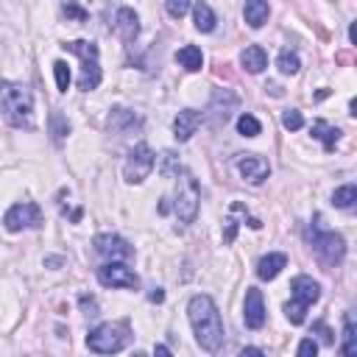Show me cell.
I'll list each match as a JSON object with an SVG mask.
<instances>
[{
	"label": "cell",
	"instance_id": "6da1fadb",
	"mask_svg": "<svg viewBox=\"0 0 357 357\" xmlns=\"http://www.w3.org/2000/svg\"><path fill=\"white\" fill-rule=\"evenodd\" d=\"M187 315H190V324H192V332H195V340L204 351L215 354L220 346H223V321H220V312L215 307V301L209 296H192L190 304H187Z\"/></svg>",
	"mask_w": 357,
	"mask_h": 357
},
{
	"label": "cell",
	"instance_id": "7a4b0ae2",
	"mask_svg": "<svg viewBox=\"0 0 357 357\" xmlns=\"http://www.w3.org/2000/svg\"><path fill=\"white\" fill-rule=\"evenodd\" d=\"M0 114L14 128H31V120H33L31 89L17 81H3L0 84Z\"/></svg>",
	"mask_w": 357,
	"mask_h": 357
},
{
	"label": "cell",
	"instance_id": "3957f363",
	"mask_svg": "<svg viewBox=\"0 0 357 357\" xmlns=\"http://www.w3.org/2000/svg\"><path fill=\"white\" fill-rule=\"evenodd\" d=\"M67 53H75L81 59V78H78V86L84 92H92L98 89L100 84V64H98V45L95 42H86V39H75V42H67L61 45Z\"/></svg>",
	"mask_w": 357,
	"mask_h": 357
},
{
	"label": "cell",
	"instance_id": "277c9868",
	"mask_svg": "<svg viewBox=\"0 0 357 357\" xmlns=\"http://www.w3.org/2000/svg\"><path fill=\"white\" fill-rule=\"evenodd\" d=\"M176 201H173V209H176V218L181 223H192L195 215H198V204H201V190H198V181L192 173L187 170H178L176 173Z\"/></svg>",
	"mask_w": 357,
	"mask_h": 357
},
{
	"label": "cell",
	"instance_id": "5b68a950",
	"mask_svg": "<svg viewBox=\"0 0 357 357\" xmlns=\"http://www.w3.org/2000/svg\"><path fill=\"white\" fill-rule=\"evenodd\" d=\"M128 343V324L117 321V324H100L86 335V346L95 354H114L120 349H126Z\"/></svg>",
	"mask_w": 357,
	"mask_h": 357
},
{
	"label": "cell",
	"instance_id": "8992f818",
	"mask_svg": "<svg viewBox=\"0 0 357 357\" xmlns=\"http://www.w3.org/2000/svg\"><path fill=\"white\" fill-rule=\"evenodd\" d=\"M307 240H310V245H312V251L318 254V259L324 262V265H337L340 259H343V254H346V243H343V237L337 234V231H332V229H321V226H310L307 229Z\"/></svg>",
	"mask_w": 357,
	"mask_h": 357
},
{
	"label": "cell",
	"instance_id": "52a82bcc",
	"mask_svg": "<svg viewBox=\"0 0 357 357\" xmlns=\"http://www.w3.org/2000/svg\"><path fill=\"white\" fill-rule=\"evenodd\" d=\"M153 165H156L153 151H151L145 142H139V145H134V148L128 151V159H126V165H123V178H126L128 184H139V181L148 178V173L153 170Z\"/></svg>",
	"mask_w": 357,
	"mask_h": 357
},
{
	"label": "cell",
	"instance_id": "ba28073f",
	"mask_svg": "<svg viewBox=\"0 0 357 357\" xmlns=\"http://www.w3.org/2000/svg\"><path fill=\"white\" fill-rule=\"evenodd\" d=\"M42 220V209L33 204V201H20L14 204L6 215H3V226L8 231H22V229H31Z\"/></svg>",
	"mask_w": 357,
	"mask_h": 357
},
{
	"label": "cell",
	"instance_id": "9c48e42d",
	"mask_svg": "<svg viewBox=\"0 0 357 357\" xmlns=\"http://www.w3.org/2000/svg\"><path fill=\"white\" fill-rule=\"evenodd\" d=\"M98 282L106 284V287H137L139 284L137 273L128 265L117 262V259H112V262H106V265L98 268Z\"/></svg>",
	"mask_w": 357,
	"mask_h": 357
},
{
	"label": "cell",
	"instance_id": "30bf717a",
	"mask_svg": "<svg viewBox=\"0 0 357 357\" xmlns=\"http://www.w3.org/2000/svg\"><path fill=\"white\" fill-rule=\"evenodd\" d=\"M237 170L248 184H262L271 173V165H268V159H262L257 153H245L237 159Z\"/></svg>",
	"mask_w": 357,
	"mask_h": 357
},
{
	"label": "cell",
	"instance_id": "8fae6325",
	"mask_svg": "<svg viewBox=\"0 0 357 357\" xmlns=\"http://www.w3.org/2000/svg\"><path fill=\"white\" fill-rule=\"evenodd\" d=\"M92 245H95V251L100 257H109V259H128L134 254V248L123 237H117V234H98L92 240Z\"/></svg>",
	"mask_w": 357,
	"mask_h": 357
},
{
	"label": "cell",
	"instance_id": "7c38bea8",
	"mask_svg": "<svg viewBox=\"0 0 357 357\" xmlns=\"http://www.w3.org/2000/svg\"><path fill=\"white\" fill-rule=\"evenodd\" d=\"M243 321L248 329H259L265 324V301H262V293L257 287H248L245 290V301H243Z\"/></svg>",
	"mask_w": 357,
	"mask_h": 357
},
{
	"label": "cell",
	"instance_id": "4fadbf2b",
	"mask_svg": "<svg viewBox=\"0 0 357 357\" xmlns=\"http://www.w3.org/2000/svg\"><path fill=\"white\" fill-rule=\"evenodd\" d=\"M234 103H237V98H234L231 92H226V89H215V95H212V100H209V117H212V126H223V123L229 120Z\"/></svg>",
	"mask_w": 357,
	"mask_h": 357
},
{
	"label": "cell",
	"instance_id": "5bb4252c",
	"mask_svg": "<svg viewBox=\"0 0 357 357\" xmlns=\"http://www.w3.org/2000/svg\"><path fill=\"white\" fill-rule=\"evenodd\" d=\"M198 126H201V114L195 109H181L173 120V134H176L178 142H187L198 131Z\"/></svg>",
	"mask_w": 357,
	"mask_h": 357
},
{
	"label": "cell",
	"instance_id": "9a60e30c",
	"mask_svg": "<svg viewBox=\"0 0 357 357\" xmlns=\"http://www.w3.org/2000/svg\"><path fill=\"white\" fill-rule=\"evenodd\" d=\"M290 290H293V298L301 301L304 307H310V304H315L321 298V284L315 279H310V276H296L290 282Z\"/></svg>",
	"mask_w": 357,
	"mask_h": 357
},
{
	"label": "cell",
	"instance_id": "2e32d148",
	"mask_svg": "<svg viewBox=\"0 0 357 357\" xmlns=\"http://www.w3.org/2000/svg\"><path fill=\"white\" fill-rule=\"evenodd\" d=\"M114 31L120 33L123 42H134V39H137V33H139V17L134 14V8H120V11H117Z\"/></svg>",
	"mask_w": 357,
	"mask_h": 357
},
{
	"label": "cell",
	"instance_id": "e0dca14e",
	"mask_svg": "<svg viewBox=\"0 0 357 357\" xmlns=\"http://www.w3.org/2000/svg\"><path fill=\"white\" fill-rule=\"evenodd\" d=\"M284 265H287V257L279 254V251H273V254H268V257H262V259L257 262V276H259L262 282H271V279H276V276L282 273Z\"/></svg>",
	"mask_w": 357,
	"mask_h": 357
},
{
	"label": "cell",
	"instance_id": "ac0fdd59",
	"mask_svg": "<svg viewBox=\"0 0 357 357\" xmlns=\"http://www.w3.org/2000/svg\"><path fill=\"white\" fill-rule=\"evenodd\" d=\"M268 14H271L268 0H245V6H243V17L251 28H262L268 22Z\"/></svg>",
	"mask_w": 357,
	"mask_h": 357
},
{
	"label": "cell",
	"instance_id": "d6986e66",
	"mask_svg": "<svg viewBox=\"0 0 357 357\" xmlns=\"http://www.w3.org/2000/svg\"><path fill=\"white\" fill-rule=\"evenodd\" d=\"M240 64L248 70V73H262L268 67V53L259 47V45H248L243 53H240Z\"/></svg>",
	"mask_w": 357,
	"mask_h": 357
},
{
	"label": "cell",
	"instance_id": "ffe728a7",
	"mask_svg": "<svg viewBox=\"0 0 357 357\" xmlns=\"http://www.w3.org/2000/svg\"><path fill=\"white\" fill-rule=\"evenodd\" d=\"M176 61H178L184 70L195 73V70H201V67H204V53H201L195 45H184V47H178Z\"/></svg>",
	"mask_w": 357,
	"mask_h": 357
},
{
	"label": "cell",
	"instance_id": "44dd1931",
	"mask_svg": "<svg viewBox=\"0 0 357 357\" xmlns=\"http://www.w3.org/2000/svg\"><path fill=\"white\" fill-rule=\"evenodd\" d=\"M340 351L346 357H354L357 354V326H354V312H346L343 315V346Z\"/></svg>",
	"mask_w": 357,
	"mask_h": 357
},
{
	"label": "cell",
	"instance_id": "7402d4cb",
	"mask_svg": "<svg viewBox=\"0 0 357 357\" xmlns=\"http://www.w3.org/2000/svg\"><path fill=\"white\" fill-rule=\"evenodd\" d=\"M192 20H195V28L201 31V33H209V31H215V11L206 6V3H195L192 6Z\"/></svg>",
	"mask_w": 357,
	"mask_h": 357
},
{
	"label": "cell",
	"instance_id": "603a6c76",
	"mask_svg": "<svg viewBox=\"0 0 357 357\" xmlns=\"http://www.w3.org/2000/svg\"><path fill=\"white\" fill-rule=\"evenodd\" d=\"M312 137H315V139H324V148L332 151L335 142L340 139V128L329 126L326 120H315V123H312Z\"/></svg>",
	"mask_w": 357,
	"mask_h": 357
},
{
	"label": "cell",
	"instance_id": "cb8c5ba5",
	"mask_svg": "<svg viewBox=\"0 0 357 357\" xmlns=\"http://www.w3.org/2000/svg\"><path fill=\"white\" fill-rule=\"evenodd\" d=\"M142 120L134 114V112H128V109H114L112 112V117H109V128L112 131H126V128H134V126H139Z\"/></svg>",
	"mask_w": 357,
	"mask_h": 357
},
{
	"label": "cell",
	"instance_id": "d4e9b609",
	"mask_svg": "<svg viewBox=\"0 0 357 357\" xmlns=\"http://www.w3.org/2000/svg\"><path fill=\"white\" fill-rule=\"evenodd\" d=\"M354 201H357V187L354 184H343L332 192V204L337 209H354Z\"/></svg>",
	"mask_w": 357,
	"mask_h": 357
},
{
	"label": "cell",
	"instance_id": "484cf974",
	"mask_svg": "<svg viewBox=\"0 0 357 357\" xmlns=\"http://www.w3.org/2000/svg\"><path fill=\"white\" fill-rule=\"evenodd\" d=\"M276 67H279V73H284V75H296L298 67H301V61H298V56H296L293 50H282L279 59H276Z\"/></svg>",
	"mask_w": 357,
	"mask_h": 357
},
{
	"label": "cell",
	"instance_id": "4316f807",
	"mask_svg": "<svg viewBox=\"0 0 357 357\" xmlns=\"http://www.w3.org/2000/svg\"><path fill=\"white\" fill-rule=\"evenodd\" d=\"M237 131H240L243 137H257V134L262 131V126H259V120H257L254 114H240V117H237Z\"/></svg>",
	"mask_w": 357,
	"mask_h": 357
},
{
	"label": "cell",
	"instance_id": "83f0119b",
	"mask_svg": "<svg viewBox=\"0 0 357 357\" xmlns=\"http://www.w3.org/2000/svg\"><path fill=\"white\" fill-rule=\"evenodd\" d=\"M50 134H53V139H56V142H61V139H64V134H70V123H67V117H64V114H59V112H53V114H50Z\"/></svg>",
	"mask_w": 357,
	"mask_h": 357
},
{
	"label": "cell",
	"instance_id": "f1b7e54d",
	"mask_svg": "<svg viewBox=\"0 0 357 357\" xmlns=\"http://www.w3.org/2000/svg\"><path fill=\"white\" fill-rule=\"evenodd\" d=\"M284 315H287L290 324H304V318H307V307H304L301 301L290 298V301L284 304Z\"/></svg>",
	"mask_w": 357,
	"mask_h": 357
},
{
	"label": "cell",
	"instance_id": "f546056e",
	"mask_svg": "<svg viewBox=\"0 0 357 357\" xmlns=\"http://www.w3.org/2000/svg\"><path fill=\"white\" fill-rule=\"evenodd\" d=\"M53 73H56V86L61 92H67L70 89V67H67V61H56L53 64Z\"/></svg>",
	"mask_w": 357,
	"mask_h": 357
},
{
	"label": "cell",
	"instance_id": "4dcf8cb0",
	"mask_svg": "<svg viewBox=\"0 0 357 357\" xmlns=\"http://www.w3.org/2000/svg\"><path fill=\"white\" fill-rule=\"evenodd\" d=\"M282 126H284L287 131H298V128L304 126V117H301V112H298V109H287V112L282 114Z\"/></svg>",
	"mask_w": 357,
	"mask_h": 357
},
{
	"label": "cell",
	"instance_id": "1f68e13d",
	"mask_svg": "<svg viewBox=\"0 0 357 357\" xmlns=\"http://www.w3.org/2000/svg\"><path fill=\"white\" fill-rule=\"evenodd\" d=\"M165 8L173 20H181L187 11H190V0H165Z\"/></svg>",
	"mask_w": 357,
	"mask_h": 357
},
{
	"label": "cell",
	"instance_id": "d6a6232c",
	"mask_svg": "<svg viewBox=\"0 0 357 357\" xmlns=\"http://www.w3.org/2000/svg\"><path fill=\"white\" fill-rule=\"evenodd\" d=\"M61 8H64V14H67V17H73V20H86V11H84L75 0H67Z\"/></svg>",
	"mask_w": 357,
	"mask_h": 357
},
{
	"label": "cell",
	"instance_id": "836d02e7",
	"mask_svg": "<svg viewBox=\"0 0 357 357\" xmlns=\"http://www.w3.org/2000/svg\"><path fill=\"white\" fill-rule=\"evenodd\" d=\"M312 332H315V335H321V340H324L326 346H329V343H335V337H332L335 332H332V329H329L324 321H315V324H312Z\"/></svg>",
	"mask_w": 357,
	"mask_h": 357
},
{
	"label": "cell",
	"instance_id": "e575fe53",
	"mask_svg": "<svg viewBox=\"0 0 357 357\" xmlns=\"http://www.w3.org/2000/svg\"><path fill=\"white\" fill-rule=\"evenodd\" d=\"M318 351V343L312 340V337H304L301 343H298V357H310V354H315Z\"/></svg>",
	"mask_w": 357,
	"mask_h": 357
},
{
	"label": "cell",
	"instance_id": "d590c367",
	"mask_svg": "<svg viewBox=\"0 0 357 357\" xmlns=\"http://www.w3.org/2000/svg\"><path fill=\"white\" fill-rule=\"evenodd\" d=\"M162 173H165V176H173V173H178V167H176V156H173L170 151L165 153V165H162Z\"/></svg>",
	"mask_w": 357,
	"mask_h": 357
},
{
	"label": "cell",
	"instance_id": "8d00e7d4",
	"mask_svg": "<svg viewBox=\"0 0 357 357\" xmlns=\"http://www.w3.org/2000/svg\"><path fill=\"white\" fill-rule=\"evenodd\" d=\"M81 307L86 310V315H98V304H95V298H86V296H81Z\"/></svg>",
	"mask_w": 357,
	"mask_h": 357
},
{
	"label": "cell",
	"instance_id": "74e56055",
	"mask_svg": "<svg viewBox=\"0 0 357 357\" xmlns=\"http://www.w3.org/2000/svg\"><path fill=\"white\" fill-rule=\"evenodd\" d=\"M240 354L245 357V354H265V351H262V349H254V346H245V349H243Z\"/></svg>",
	"mask_w": 357,
	"mask_h": 357
},
{
	"label": "cell",
	"instance_id": "f35d334b",
	"mask_svg": "<svg viewBox=\"0 0 357 357\" xmlns=\"http://www.w3.org/2000/svg\"><path fill=\"white\" fill-rule=\"evenodd\" d=\"M148 298H151V301H162V298H165V293H162V290H153Z\"/></svg>",
	"mask_w": 357,
	"mask_h": 357
},
{
	"label": "cell",
	"instance_id": "ab89813d",
	"mask_svg": "<svg viewBox=\"0 0 357 357\" xmlns=\"http://www.w3.org/2000/svg\"><path fill=\"white\" fill-rule=\"evenodd\" d=\"M153 351H156V354H170V349H167V346H156Z\"/></svg>",
	"mask_w": 357,
	"mask_h": 357
}]
</instances>
